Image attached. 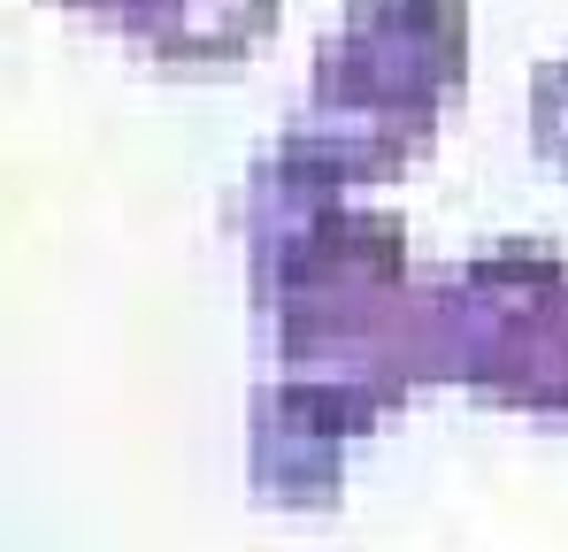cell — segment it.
I'll return each mask as SVG.
<instances>
[{
  "mask_svg": "<svg viewBox=\"0 0 568 552\" xmlns=\"http://www.w3.org/2000/svg\"><path fill=\"white\" fill-rule=\"evenodd\" d=\"M284 0H131L115 31L139 62L162 70H231L277 31Z\"/></svg>",
  "mask_w": 568,
  "mask_h": 552,
  "instance_id": "obj_5",
  "label": "cell"
},
{
  "mask_svg": "<svg viewBox=\"0 0 568 552\" xmlns=\"http://www.w3.org/2000/svg\"><path fill=\"white\" fill-rule=\"evenodd\" d=\"M384 407L369 391L315 384V376H262L246 399V483L262 507H338L346 499V446L369 438Z\"/></svg>",
  "mask_w": 568,
  "mask_h": 552,
  "instance_id": "obj_4",
  "label": "cell"
},
{
  "mask_svg": "<svg viewBox=\"0 0 568 552\" xmlns=\"http://www.w3.org/2000/svg\"><path fill=\"white\" fill-rule=\"evenodd\" d=\"M507 407L515 415H568V292L554 307V323H546V338H538V354H530V368L515 376Z\"/></svg>",
  "mask_w": 568,
  "mask_h": 552,
  "instance_id": "obj_7",
  "label": "cell"
},
{
  "mask_svg": "<svg viewBox=\"0 0 568 552\" xmlns=\"http://www.w3.org/2000/svg\"><path fill=\"white\" fill-rule=\"evenodd\" d=\"M415 262L407 231L384 207H331L270 284H254V323L284 376L369 391L384 415L423 391L415 354Z\"/></svg>",
  "mask_w": 568,
  "mask_h": 552,
  "instance_id": "obj_1",
  "label": "cell"
},
{
  "mask_svg": "<svg viewBox=\"0 0 568 552\" xmlns=\"http://www.w3.org/2000/svg\"><path fill=\"white\" fill-rule=\"evenodd\" d=\"M438 115H446L438 85H423L407 70H384L377 54H362L346 31H331L315 47V70H307V108L284 123L277 139L315 177L354 192V184L407 177L438 146Z\"/></svg>",
  "mask_w": 568,
  "mask_h": 552,
  "instance_id": "obj_3",
  "label": "cell"
},
{
  "mask_svg": "<svg viewBox=\"0 0 568 552\" xmlns=\"http://www.w3.org/2000/svg\"><path fill=\"white\" fill-rule=\"evenodd\" d=\"M54 8H78V16H100V23H115L131 0H54Z\"/></svg>",
  "mask_w": 568,
  "mask_h": 552,
  "instance_id": "obj_9",
  "label": "cell"
},
{
  "mask_svg": "<svg viewBox=\"0 0 568 552\" xmlns=\"http://www.w3.org/2000/svg\"><path fill=\"white\" fill-rule=\"evenodd\" d=\"M561 292H568V262L546 238H499L469 262L423 269L415 276L423 384H462L476 399L507 407V391L530 368Z\"/></svg>",
  "mask_w": 568,
  "mask_h": 552,
  "instance_id": "obj_2",
  "label": "cell"
},
{
  "mask_svg": "<svg viewBox=\"0 0 568 552\" xmlns=\"http://www.w3.org/2000/svg\"><path fill=\"white\" fill-rule=\"evenodd\" d=\"M338 31L362 54L438 85L446 100L469 92V0H346Z\"/></svg>",
  "mask_w": 568,
  "mask_h": 552,
  "instance_id": "obj_6",
  "label": "cell"
},
{
  "mask_svg": "<svg viewBox=\"0 0 568 552\" xmlns=\"http://www.w3.org/2000/svg\"><path fill=\"white\" fill-rule=\"evenodd\" d=\"M530 146L554 162V177H568V54L530 70Z\"/></svg>",
  "mask_w": 568,
  "mask_h": 552,
  "instance_id": "obj_8",
  "label": "cell"
}]
</instances>
